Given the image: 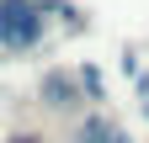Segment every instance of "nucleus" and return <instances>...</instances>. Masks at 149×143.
Listing matches in <instances>:
<instances>
[{
  "mask_svg": "<svg viewBox=\"0 0 149 143\" xmlns=\"http://www.w3.org/2000/svg\"><path fill=\"white\" fill-rule=\"evenodd\" d=\"M37 37H43V11L32 0H0V43L22 53V48H37Z\"/></svg>",
  "mask_w": 149,
  "mask_h": 143,
  "instance_id": "nucleus-1",
  "label": "nucleus"
},
{
  "mask_svg": "<svg viewBox=\"0 0 149 143\" xmlns=\"http://www.w3.org/2000/svg\"><path fill=\"white\" fill-rule=\"evenodd\" d=\"M80 143H128L117 127H107V122L96 117V122H85V127H80Z\"/></svg>",
  "mask_w": 149,
  "mask_h": 143,
  "instance_id": "nucleus-2",
  "label": "nucleus"
},
{
  "mask_svg": "<svg viewBox=\"0 0 149 143\" xmlns=\"http://www.w3.org/2000/svg\"><path fill=\"white\" fill-rule=\"evenodd\" d=\"M11 143H43V138H32V133H22V138H11Z\"/></svg>",
  "mask_w": 149,
  "mask_h": 143,
  "instance_id": "nucleus-3",
  "label": "nucleus"
}]
</instances>
